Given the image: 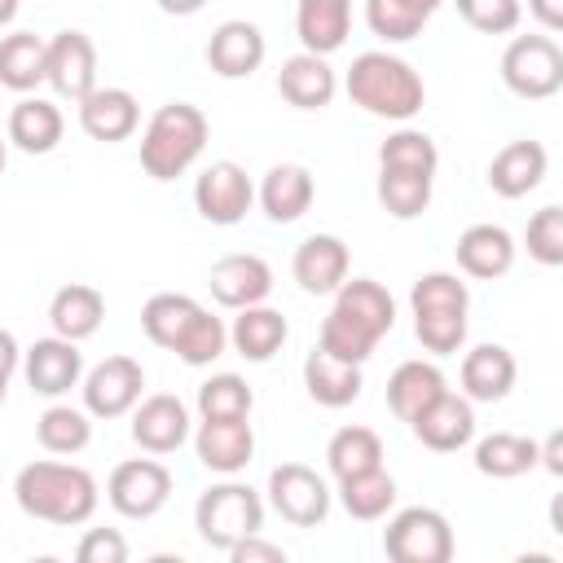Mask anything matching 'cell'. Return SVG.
<instances>
[{"mask_svg":"<svg viewBox=\"0 0 563 563\" xmlns=\"http://www.w3.org/2000/svg\"><path fill=\"white\" fill-rule=\"evenodd\" d=\"M391 325H396V299L387 295V286L374 277H352L334 290L317 347H325L339 361L365 365L369 352L391 334Z\"/></svg>","mask_w":563,"mask_h":563,"instance_id":"obj_1","label":"cell"},{"mask_svg":"<svg viewBox=\"0 0 563 563\" xmlns=\"http://www.w3.org/2000/svg\"><path fill=\"white\" fill-rule=\"evenodd\" d=\"M13 497L18 510L57 528H79L97 515L101 488L92 479V471L75 466V462H26L13 475Z\"/></svg>","mask_w":563,"mask_h":563,"instance_id":"obj_2","label":"cell"},{"mask_svg":"<svg viewBox=\"0 0 563 563\" xmlns=\"http://www.w3.org/2000/svg\"><path fill=\"white\" fill-rule=\"evenodd\" d=\"M343 88H347L352 106H361L374 119H391V123H405L427 106L422 75L405 57L383 53V48L356 53L347 75H343Z\"/></svg>","mask_w":563,"mask_h":563,"instance_id":"obj_3","label":"cell"},{"mask_svg":"<svg viewBox=\"0 0 563 563\" xmlns=\"http://www.w3.org/2000/svg\"><path fill=\"white\" fill-rule=\"evenodd\" d=\"M207 114L189 101H167L150 114L145 132H141V167L154 180H176L185 176L198 154L207 150Z\"/></svg>","mask_w":563,"mask_h":563,"instance_id":"obj_4","label":"cell"},{"mask_svg":"<svg viewBox=\"0 0 563 563\" xmlns=\"http://www.w3.org/2000/svg\"><path fill=\"white\" fill-rule=\"evenodd\" d=\"M413 308V334L431 356H449L466 343V308L471 290L457 282V273H422L409 290Z\"/></svg>","mask_w":563,"mask_h":563,"instance_id":"obj_5","label":"cell"},{"mask_svg":"<svg viewBox=\"0 0 563 563\" xmlns=\"http://www.w3.org/2000/svg\"><path fill=\"white\" fill-rule=\"evenodd\" d=\"M194 528L211 550L229 554V545H238L242 537L264 528V501L251 484H238V479L211 484L194 501Z\"/></svg>","mask_w":563,"mask_h":563,"instance_id":"obj_6","label":"cell"},{"mask_svg":"<svg viewBox=\"0 0 563 563\" xmlns=\"http://www.w3.org/2000/svg\"><path fill=\"white\" fill-rule=\"evenodd\" d=\"M383 550L391 563H449L453 528L435 506H405L387 519Z\"/></svg>","mask_w":563,"mask_h":563,"instance_id":"obj_7","label":"cell"},{"mask_svg":"<svg viewBox=\"0 0 563 563\" xmlns=\"http://www.w3.org/2000/svg\"><path fill=\"white\" fill-rule=\"evenodd\" d=\"M501 84L523 101H545L563 88V48L550 35H515L501 53Z\"/></svg>","mask_w":563,"mask_h":563,"instance_id":"obj_8","label":"cell"},{"mask_svg":"<svg viewBox=\"0 0 563 563\" xmlns=\"http://www.w3.org/2000/svg\"><path fill=\"white\" fill-rule=\"evenodd\" d=\"M172 497V471L158 457H128L106 479V501L123 519H154Z\"/></svg>","mask_w":563,"mask_h":563,"instance_id":"obj_9","label":"cell"},{"mask_svg":"<svg viewBox=\"0 0 563 563\" xmlns=\"http://www.w3.org/2000/svg\"><path fill=\"white\" fill-rule=\"evenodd\" d=\"M251 202H255V185H251L246 167L233 163V158H216L194 180V207H198V216L207 224H220V229L242 224Z\"/></svg>","mask_w":563,"mask_h":563,"instance_id":"obj_10","label":"cell"},{"mask_svg":"<svg viewBox=\"0 0 563 563\" xmlns=\"http://www.w3.org/2000/svg\"><path fill=\"white\" fill-rule=\"evenodd\" d=\"M268 506L295 528H317L330 515V484L303 462H282L268 471Z\"/></svg>","mask_w":563,"mask_h":563,"instance_id":"obj_11","label":"cell"},{"mask_svg":"<svg viewBox=\"0 0 563 563\" xmlns=\"http://www.w3.org/2000/svg\"><path fill=\"white\" fill-rule=\"evenodd\" d=\"M79 391H84L88 418H123L136 409V400L145 391V369L132 356H106L101 365H92L79 378Z\"/></svg>","mask_w":563,"mask_h":563,"instance_id":"obj_12","label":"cell"},{"mask_svg":"<svg viewBox=\"0 0 563 563\" xmlns=\"http://www.w3.org/2000/svg\"><path fill=\"white\" fill-rule=\"evenodd\" d=\"M44 84L62 101H84L97 88V48H92V40L84 31H57L48 40Z\"/></svg>","mask_w":563,"mask_h":563,"instance_id":"obj_13","label":"cell"},{"mask_svg":"<svg viewBox=\"0 0 563 563\" xmlns=\"http://www.w3.org/2000/svg\"><path fill=\"white\" fill-rule=\"evenodd\" d=\"M22 374H26V383H31L35 396L57 400L70 387H79V378H84V352H79V343L62 339V334L35 339L22 352Z\"/></svg>","mask_w":563,"mask_h":563,"instance_id":"obj_14","label":"cell"},{"mask_svg":"<svg viewBox=\"0 0 563 563\" xmlns=\"http://www.w3.org/2000/svg\"><path fill=\"white\" fill-rule=\"evenodd\" d=\"M207 286H211V299L220 308H233L238 312V308H251V303H264L268 299L273 268H268V260H260L251 251H233V255H220L211 264Z\"/></svg>","mask_w":563,"mask_h":563,"instance_id":"obj_15","label":"cell"},{"mask_svg":"<svg viewBox=\"0 0 563 563\" xmlns=\"http://www.w3.org/2000/svg\"><path fill=\"white\" fill-rule=\"evenodd\" d=\"M132 440L145 453H154V457L176 453L189 440V409H185V400L172 396V391H154V396L136 400V409H132Z\"/></svg>","mask_w":563,"mask_h":563,"instance_id":"obj_16","label":"cell"},{"mask_svg":"<svg viewBox=\"0 0 563 563\" xmlns=\"http://www.w3.org/2000/svg\"><path fill=\"white\" fill-rule=\"evenodd\" d=\"M194 453L216 475H238L255 457V431L246 418H202L194 431Z\"/></svg>","mask_w":563,"mask_h":563,"instance_id":"obj_17","label":"cell"},{"mask_svg":"<svg viewBox=\"0 0 563 563\" xmlns=\"http://www.w3.org/2000/svg\"><path fill=\"white\" fill-rule=\"evenodd\" d=\"M409 431L431 449V453H457L475 440V405L466 396H453V391H440L413 422Z\"/></svg>","mask_w":563,"mask_h":563,"instance_id":"obj_18","label":"cell"},{"mask_svg":"<svg viewBox=\"0 0 563 563\" xmlns=\"http://www.w3.org/2000/svg\"><path fill=\"white\" fill-rule=\"evenodd\" d=\"M268 44H264V31L246 18H229L211 31L207 40V66L220 75V79H246L260 70Z\"/></svg>","mask_w":563,"mask_h":563,"instance_id":"obj_19","label":"cell"},{"mask_svg":"<svg viewBox=\"0 0 563 563\" xmlns=\"http://www.w3.org/2000/svg\"><path fill=\"white\" fill-rule=\"evenodd\" d=\"M347 268H352V255H347V242L334 238V233H312L295 246V260H290V273L295 282L308 290V295H334L343 282H347Z\"/></svg>","mask_w":563,"mask_h":563,"instance_id":"obj_20","label":"cell"},{"mask_svg":"<svg viewBox=\"0 0 563 563\" xmlns=\"http://www.w3.org/2000/svg\"><path fill=\"white\" fill-rule=\"evenodd\" d=\"M277 92H282L295 110H325V106L334 101V92H339V75H334V66H330V57L303 48V53H295V57L282 62V70H277Z\"/></svg>","mask_w":563,"mask_h":563,"instance_id":"obj_21","label":"cell"},{"mask_svg":"<svg viewBox=\"0 0 563 563\" xmlns=\"http://www.w3.org/2000/svg\"><path fill=\"white\" fill-rule=\"evenodd\" d=\"M75 106H79V128L92 141H106V145L128 141L136 132V123H141V106H136V97L128 88H92Z\"/></svg>","mask_w":563,"mask_h":563,"instance_id":"obj_22","label":"cell"},{"mask_svg":"<svg viewBox=\"0 0 563 563\" xmlns=\"http://www.w3.org/2000/svg\"><path fill=\"white\" fill-rule=\"evenodd\" d=\"M545 167H550V154L541 141H510L488 163V189L497 198H523L545 180Z\"/></svg>","mask_w":563,"mask_h":563,"instance_id":"obj_23","label":"cell"},{"mask_svg":"<svg viewBox=\"0 0 563 563\" xmlns=\"http://www.w3.org/2000/svg\"><path fill=\"white\" fill-rule=\"evenodd\" d=\"M515 374H519V365H515L510 347H501V343H479V347H471V352L462 356V396H466L471 405H493V400L510 396Z\"/></svg>","mask_w":563,"mask_h":563,"instance_id":"obj_24","label":"cell"},{"mask_svg":"<svg viewBox=\"0 0 563 563\" xmlns=\"http://www.w3.org/2000/svg\"><path fill=\"white\" fill-rule=\"evenodd\" d=\"M453 251H457V268L466 277H475V282L506 277L510 264H515V238L501 224H471V229H462Z\"/></svg>","mask_w":563,"mask_h":563,"instance_id":"obj_25","label":"cell"},{"mask_svg":"<svg viewBox=\"0 0 563 563\" xmlns=\"http://www.w3.org/2000/svg\"><path fill=\"white\" fill-rule=\"evenodd\" d=\"M312 194H317V185H312V172L303 163H277L264 172L255 198L273 224H295L312 207Z\"/></svg>","mask_w":563,"mask_h":563,"instance_id":"obj_26","label":"cell"},{"mask_svg":"<svg viewBox=\"0 0 563 563\" xmlns=\"http://www.w3.org/2000/svg\"><path fill=\"white\" fill-rule=\"evenodd\" d=\"M352 31V0H295V35L308 53H339Z\"/></svg>","mask_w":563,"mask_h":563,"instance_id":"obj_27","label":"cell"},{"mask_svg":"<svg viewBox=\"0 0 563 563\" xmlns=\"http://www.w3.org/2000/svg\"><path fill=\"white\" fill-rule=\"evenodd\" d=\"M101 317H106V295L88 282H70L48 299V325L70 343L92 339L101 330Z\"/></svg>","mask_w":563,"mask_h":563,"instance_id":"obj_28","label":"cell"},{"mask_svg":"<svg viewBox=\"0 0 563 563\" xmlns=\"http://www.w3.org/2000/svg\"><path fill=\"white\" fill-rule=\"evenodd\" d=\"M286 339H290V325H286V317H282L277 308H268V303L238 308V317H233V325H229L233 352L246 356V361H255V365H260V361H273Z\"/></svg>","mask_w":563,"mask_h":563,"instance_id":"obj_29","label":"cell"},{"mask_svg":"<svg viewBox=\"0 0 563 563\" xmlns=\"http://www.w3.org/2000/svg\"><path fill=\"white\" fill-rule=\"evenodd\" d=\"M303 387H308V396H312L317 405L343 409V405H352V400L361 396L365 378H361V365L339 361V356H330L325 347H312V352L303 356Z\"/></svg>","mask_w":563,"mask_h":563,"instance_id":"obj_30","label":"cell"},{"mask_svg":"<svg viewBox=\"0 0 563 563\" xmlns=\"http://www.w3.org/2000/svg\"><path fill=\"white\" fill-rule=\"evenodd\" d=\"M440 391H449V383L435 361H400L387 378V405L400 422H413Z\"/></svg>","mask_w":563,"mask_h":563,"instance_id":"obj_31","label":"cell"},{"mask_svg":"<svg viewBox=\"0 0 563 563\" xmlns=\"http://www.w3.org/2000/svg\"><path fill=\"white\" fill-rule=\"evenodd\" d=\"M62 128H66L62 110L53 101H44V97H22L9 110V141L22 154H48V150H57Z\"/></svg>","mask_w":563,"mask_h":563,"instance_id":"obj_32","label":"cell"},{"mask_svg":"<svg viewBox=\"0 0 563 563\" xmlns=\"http://www.w3.org/2000/svg\"><path fill=\"white\" fill-rule=\"evenodd\" d=\"M44 62H48V40L35 31H13L0 40V88L9 92H31L44 84Z\"/></svg>","mask_w":563,"mask_h":563,"instance_id":"obj_33","label":"cell"},{"mask_svg":"<svg viewBox=\"0 0 563 563\" xmlns=\"http://www.w3.org/2000/svg\"><path fill=\"white\" fill-rule=\"evenodd\" d=\"M202 303L189 299V295H176V290H163V295H150L145 308H141V330L150 343L176 352V343L185 339V330L198 321Z\"/></svg>","mask_w":563,"mask_h":563,"instance_id":"obj_34","label":"cell"},{"mask_svg":"<svg viewBox=\"0 0 563 563\" xmlns=\"http://www.w3.org/2000/svg\"><path fill=\"white\" fill-rule=\"evenodd\" d=\"M537 466V440L515 431H493L475 444V471L488 479H515Z\"/></svg>","mask_w":563,"mask_h":563,"instance_id":"obj_35","label":"cell"},{"mask_svg":"<svg viewBox=\"0 0 563 563\" xmlns=\"http://www.w3.org/2000/svg\"><path fill=\"white\" fill-rule=\"evenodd\" d=\"M444 0H365V22H369V31L378 40L405 44V40H413L431 22V13Z\"/></svg>","mask_w":563,"mask_h":563,"instance_id":"obj_36","label":"cell"},{"mask_svg":"<svg viewBox=\"0 0 563 563\" xmlns=\"http://www.w3.org/2000/svg\"><path fill=\"white\" fill-rule=\"evenodd\" d=\"M325 466L334 479H347V475H361V471H374L383 466V440L378 431L369 427H339L325 444Z\"/></svg>","mask_w":563,"mask_h":563,"instance_id":"obj_37","label":"cell"},{"mask_svg":"<svg viewBox=\"0 0 563 563\" xmlns=\"http://www.w3.org/2000/svg\"><path fill=\"white\" fill-rule=\"evenodd\" d=\"M431 185L435 176L427 172H405V167H378V202L396 220H413L431 207Z\"/></svg>","mask_w":563,"mask_h":563,"instance_id":"obj_38","label":"cell"},{"mask_svg":"<svg viewBox=\"0 0 563 563\" xmlns=\"http://www.w3.org/2000/svg\"><path fill=\"white\" fill-rule=\"evenodd\" d=\"M339 501H343V510L352 519H365V523L369 519H383L396 506V479L383 466L361 471V475H347V479H339Z\"/></svg>","mask_w":563,"mask_h":563,"instance_id":"obj_39","label":"cell"},{"mask_svg":"<svg viewBox=\"0 0 563 563\" xmlns=\"http://www.w3.org/2000/svg\"><path fill=\"white\" fill-rule=\"evenodd\" d=\"M35 440H40V449H48V453H57V457H70V453L88 449V440H92L88 409L48 405V409L35 418Z\"/></svg>","mask_w":563,"mask_h":563,"instance_id":"obj_40","label":"cell"},{"mask_svg":"<svg viewBox=\"0 0 563 563\" xmlns=\"http://www.w3.org/2000/svg\"><path fill=\"white\" fill-rule=\"evenodd\" d=\"M378 167H405V172H427V176H435L440 150H435V141H431L427 132L400 128V132H391V136L378 145Z\"/></svg>","mask_w":563,"mask_h":563,"instance_id":"obj_41","label":"cell"},{"mask_svg":"<svg viewBox=\"0 0 563 563\" xmlns=\"http://www.w3.org/2000/svg\"><path fill=\"white\" fill-rule=\"evenodd\" d=\"M251 409H255V391L238 374H211L198 387V413L202 418H251Z\"/></svg>","mask_w":563,"mask_h":563,"instance_id":"obj_42","label":"cell"},{"mask_svg":"<svg viewBox=\"0 0 563 563\" xmlns=\"http://www.w3.org/2000/svg\"><path fill=\"white\" fill-rule=\"evenodd\" d=\"M523 246H528V255H532L537 264H545V268H559V264H563V211H559L554 202L541 207V211L528 220Z\"/></svg>","mask_w":563,"mask_h":563,"instance_id":"obj_43","label":"cell"},{"mask_svg":"<svg viewBox=\"0 0 563 563\" xmlns=\"http://www.w3.org/2000/svg\"><path fill=\"white\" fill-rule=\"evenodd\" d=\"M462 22L484 31V35H510L523 18V4L519 0H453Z\"/></svg>","mask_w":563,"mask_h":563,"instance_id":"obj_44","label":"cell"},{"mask_svg":"<svg viewBox=\"0 0 563 563\" xmlns=\"http://www.w3.org/2000/svg\"><path fill=\"white\" fill-rule=\"evenodd\" d=\"M79 563H123L128 559V541L119 528H88L75 545Z\"/></svg>","mask_w":563,"mask_h":563,"instance_id":"obj_45","label":"cell"},{"mask_svg":"<svg viewBox=\"0 0 563 563\" xmlns=\"http://www.w3.org/2000/svg\"><path fill=\"white\" fill-rule=\"evenodd\" d=\"M229 559H233V563H286V550L273 545V541H264L260 532H251V537H242L238 545H229Z\"/></svg>","mask_w":563,"mask_h":563,"instance_id":"obj_46","label":"cell"},{"mask_svg":"<svg viewBox=\"0 0 563 563\" xmlns=\"http://www.w3.org/2000/svg\"><path fill=\"white\" fill-rule=\"evenodd\" d=\"M528 13L545 26V35L563 31V0H528Z\"/></svg>","mask_w":563,"mask_h":563,"instance_id":"obj_47","label":"cell"},{"mask_svg":"<svg viewBox=\"0 0 563 563\" xmlns=\"http://www.w3.org/2000/svg\"><path fill=\"white\" fill-rule=\"evenodd\" d=\"M537 462H541L550 475H563V435H559V431H550L545 444H537Z\"/></svg>","mask_w":563,"mask_h":563,"instance_id":"obj_48","label":"cell"},{"mask_svg":"<svg viewBox=\"0 0 563 563\" xmlns=\"http://www.w3.org/2000/svg\"><path fill=\"white\" fill-rule=\"evenodd\" d=\"M18 365H22V347H18V339H13V330H4V325H0V378L9 383Z\"/></svg>","mask_w":563,"mask_h":563,"instance_id":"obj_49","label":"cell"},{"mask_svg":"<svg viewBox=\"0 0 563 563\" xmlns=\"http://www.w3.org/2000/svg\"><path fill=\"white\" fill-rule=\"evenodd\" d=\"M154 4H158L163 13H172V18H194L207 0H154Z\"/></svg>","mask_w":563,"mask_h":563,"instance_id":"obj_50","label":"cell"},{"mask_svg":"<svg viewBox=\"0 0 563 563\" xmlns=\"http://www.w3.org/2000/svg\"><path fill=\"white\" fill-rule=\"evenodd\" d=\"M18 18V0H0V26H9Z\"/></svg>","mask_w":563,"mask_h":563,"instance_id":"obj_51","label":"cell"},{"mask_svg":"<svg viewBox=\"0 0 563 563\" xmlns=\"http://www.w3.org/2000/svg\"><path fill=\"white\" fill-rule=\"evenodd\" d=\"M4 163H9V145L0 141V176H4Z\"/></svg>","mask_w":563,"mask_h":563,"instance_id":"obj_52","label":"cell"},{"mask_svg":"<svg viewBox=\"0 0 563 563\" xmlns=\"http://www.w3.org/2000/svg\"><path fill=\"white\" fill-rule=\"evenodd\" d=\"M4 391H9V383H4V378H0V405H4Z\"/></svg>","mask_w":563,"mask_h":563,"instance_id":"obj_53","label":"cell"}]
</instances>
